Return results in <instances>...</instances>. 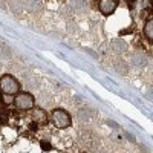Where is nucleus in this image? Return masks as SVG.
Segmentation results:
<instances>
[{
    "label": "nucleus",
    "mask_w": 153,
    "mask_h": 153,
    "mask_svg": "<svg viewBox=\"0 0 153 153\" xmlns=\"http://www.w3.org/2000/svg\"><path fill=\"white\" fill-rule=\"evenodd\" d=\"M20 91V83L12 75H3L0 78V92L8 97H14Z\"/></svg>",
    "instance_id": "f03ea898"
},
{
    "label": "nucleus",
    "mask_w": 153,
    "mask_h": 153,
    "mask_svg": "<svg viewBox=\"0 0 153 153\" xmlns=\"http://www.w3.org/2000/svg\"><path fill=\"white\" fill-rule=\"evenodd\" d=\"M31 118L32 121H35L37 124H46L49 120V115L46 113V110H43L42 107H32L31 109Z\"/></svg>",
    "instance_id": "39448f33"
},
{
    "label": "nucleus",
    "mask_w": 153,
    "mask_h": 153,
    "mask_svg": "<svg viewBox=\"0 0 153 153\" xmlns=\"http://www.w3.org/2000/svg\"><path fill=\"white\" fill-rule=\"evenodd\" d=\"M49 120L57 129H68L72 124V118L71 113L66 112L65 109H54L49 115Z\"/></svg>",
    "instance_id": "f257e3e1"
},
{
    "label": "nucleus",
    "mask_w": 153,
    "mask_h": 153,
    "mask_svg": "<svg viewBox=\"0 0 153 153\" xmlns=\"http://www.w3.org/2000/svg\"><path fill=\"white\" fill-rule=\"evenodd\" d=\"M0 103H2V92H0Z\"/></svg>",
    "instance_id": "0eeeda50"
},
{
    "label": "nucleus",
    "mask_w": 153,
    "mask_h": 153,
    "mask_svg": "<svg viewBox=\"0 0 153 153\" xmlns=\"http://www.w3.org/2000/svg\"><path fill=\"white\" fill-rule=\"evenodd\" d=\"M144 35H146V38H147L149 43L153 42V20H152L150 17L147 19V22H146V25H144Z\"/></svg>",
    "instance_id": "423d86ee"
},
{
    "label": "nucleus",
    "mask_w": 153,
    "mask_h": 153,
    "mask_svg": "<svg viewBox=\"0 0 153 153\" xmlns=\"http://www.w3.org/2000/svg\"><path fill=\"white\" fill-rule=\"evenodd\" d=\"M14 106L19 109V110H31L34 106H35V98L29 94V92H17L14 95Z\"/></svg>",
    "instance_id": "7ed1b4c3"
},
{
    "label": "nucleus",
    "mask_w": 153,
    "mask_h": 153,
    "mask_svg": "<svg viewBox=\"0 0 153 153\" xmlns=\"http://www.w3.org/2000/svg\"><path fill=\"white\" fill-rule=\"evenodd\" d=\"M118 5H120V0H100L98 2V9H100V12L103 16L109 17V16H112L113 12L117 11Z\"/></svg>",
    "instance_id": "20e7f679"
}]
</instances>
